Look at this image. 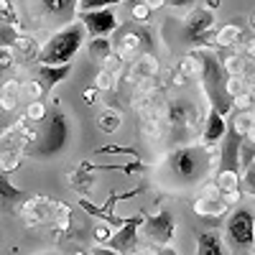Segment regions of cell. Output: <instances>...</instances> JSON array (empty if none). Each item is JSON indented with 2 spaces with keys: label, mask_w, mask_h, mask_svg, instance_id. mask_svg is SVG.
Returning <instances> with one entry per match:
<instances>
[{
  "label": "cell",
  "mask_w": 255,
  "mask_h": 255,
  "mask_svg": "<svg viewBox=\"0 0 255 255\" xmlns=\"http://www.w3.org/2000/svg\"><path fill=\"white\" fill-rule=\"evenodd\" d=\"M217 163H220L217 151H207L199 143H189V145L174 148V151L166 156L163 176L171 179L176 186L189 189V186L204 184L212 171H217Z\"/></svg>",
  "instance_id": "obj_1"
},
{
  "label": "cell",
  "mask_w": 255,
  "mask_h": 255,
  "mask_svg": "<svg viewBox=\"0 0 255 255\" xmlns=\"http://www.w3.org/2000/svg\"><path fill=\"white\" fill-rule=\"evenodd\" d=\"M87 33L79 20H72L69 26H61L59 31H54L44 46L38 49L36 64L38 67H64V64H72V59L82 51Z\"/></svg>",
  "instance_id": "obj_2"
},
{
  "label": "cell",
  "mask_w": 255,
  "mask_h": 255,
  "mask_svg": "<svg viewBox=\"0 0 255 255\" xmlns=\"http://www.w3.org/2000/svg\"><path fill=\"white\" fill-rule=\"evenodd\" d=\"M38 133L31 128V123L26 120V115H20L13 125H8L3 133H0V171L10 174L20 166L28 145L36 143Z\"/></svg>",
  "instance_id": "obj_3"
},
{
  "label": "cell",
  "mask_w": 255,
  "mask_h": 255,
  "mask_svg": "<svg viewBox=\"0 0 255 255\" xmlns=\"http://www.w3.org/2000/svg\"><path fill=\"white\" fill-rule=\"evenodd\" d=\"M197 128H199V108L191 100L174 97L171 102H166V138L176 148L189 145Z\"/></svg>",
  "instance_id": "obj_4"
},
{
  "label": "cell",
  "mask_w": 255,
  "mask_h": 255,
  "mask_svg": "<svg viewBox=\"0 0 255 255\" xmlns=\"http://www.w3.org/2000/svg\"><path fill=\"white\" fill-rule=\"evenodd\" d=\"M69 138H72L69 118L56 108L51 115H46L44 135L38 138V143H31L26 153L33 156V158H51V156H59L64 148L69 145Z\"/></svg>",
  "instance_id": "obj_5"
},
{
  "label": "cell",
  "mask_w": 255,
  "mask_h": 255,
  "mask_svg": "<svg viewBox=\"0 0 255 255\" xmlns=\"http://www.w3.org/2000/svg\"><path fill=\"white\" fill-rule=\"evenodd\" d=\"M138 230H143V240L151 248L171 245L176 235V220L168 209H158V212H151V215H143V225Z\"/></svg>",
  "instance_id": "obj_6"
},
{
  "label": "cell",
  "mask_w": 255,
  "mask_h": 255,
  "mask_svg": "<svg viewBox=\"0 0 255 255\" xmlns=\"http://www.w3.org/2000/svg\"><path fill=\"white\" fill-rule=\"evenodd\" d=\"M225 235L232 248H255V215L250 209H235L225 222Z\"/></svg>",
  "instance_id": "obj_7"
},
{
  "label": "cell",
  "mask_w": 255,
  "mask_h": 255,
  "mask_svg": "<svg viewBox=\"0 0 255 255\" xmlns=\"http://www.w3.org/2000/svg\"><path fill=\"white\" fill-rule=\"evenodd\" d=\"M28 8L33 18L46 23L69 26L72 20H77V0H28Z\"/></svg>",
  "instance_id": "obj_8"
},
{
  "label": "cell",
  "mask_w": 255,
  "mask_h": 255,
  "mask_svg": "<svg viewBox=\"0 0 255 255\" xmlns=\"http://www.w3.org/2000/svg\"><path fill=\"white\" fill-rule=\"evenodd\" d=\"M217 23V15L215 10H209L204 5H197V8H191L186 15H184V26H181V36L189 41L191 46H204V38L207 33L215 28Z\"/></svg>",
  "instance_id": "obj_9"
},
{
  "label": "cell",
  "mask_w": 255,
  "mask_h": 255,
  "mask_svg": "<svg viewBox=\"0 0 255 255\" xmlns=\"http://www.w3.org/2000/svg\"><path fill=\"white\" fill-rule=\"evenodd\" d=\"M77 20L84 26L87 41H92V38H110V33H115L118 26H120V20H118V15H115L113 8L82 13V15H77Z\"/></svg>",
  "instance_id": "obj_10"
},
{
  "label": "cell",
  "mask_w": 255,
  "mask_h": 255,
  "mask_svg": "<svg viewBox=\"0 0 255 255\" xmlns=\"http://www.w3.org/2000/svg\"><path fill=\"white\" fill-rule=\"evenodd\" d=\"M225 130H227V118L215 108V105L207 102V115H204V128H202V135H199V145H204L207 151H215L225 138Z\"/></svg>",
  "instance_id": "obj_11"
},
{
  "label": "cell",
  "mask_w": 255,
  "mask_h": 255,
  "mask_svg": "<svg viewBox=\"0 0 255 255\" xmlns=\"http://www.w3.org/2000/svg\"><path fill=\"white\" fill-rule=\"evenodd\" d=\"M51 209H54V199L49 197H26L23 204L18 207V215L26 222V227H41L51 220Z\"/></svg>",
  "instance_id": "obj_12"
},
{
  "label": "cell",
  "mask_w": 255,
  "mask_h": 255,
  "mask_svg": "<svg viewBox=\"0 0 255 255\" xmlns=\"http://www.w3.org/2000/svg\"><path fill=\"white\" fill-rule=\"evenodd\" d=\"M143 44H151V33L135 28V31L123 33L118 41H113V51L120 56V61H123V64H130V61L143 51Z\"/></svg>",
  "instance_id": "obj_13"
},
{
  "label": "cell",
  "mask_w": 255,
  "mask_h": 255,
  "mask_svg": "<svg viewBox=\"0 0 255 255\" xmlns=\"http://www.w3.org/2000/svg\"><path fill=\"white\" fill-rule=\"evenodd\" d=\"M138 125H140V133L148 140H161L166 138V102L153 105L151 110H145L138 115Z\"/></svg>",
  "instance_id": "obj_14"
},
{
  "label": "cell",
  "mask_w": 255,
  "mask_h": 255,
  "mask_svg": "<svg viewBox=\"0 0 255 255\" xmlns=\"http://www.w3.org/2000/svg\"><path fill=\"white\" fill-rule=\"evenodd\" d=\"M143 225V215H135V217H128V225L120 227L118 232H113L110 238V248L118 250V253H133L140 248V238H138V227Z\"/></svg>",
  "instance_id": "obj_15"
},
{
  "label": "cell",
  "mask_w": 255,
  "mask_h": 255,
  "mask_svg": "<svg viewBox=\"0 0 255 255\" xmlns=\"http://www.w3.org/2000/svg\"><path fill=\"white\" fill-rule=\"evenodd\" d=\"M161 72V64L151 51H140L133 61H130V69H128V82L133 79H156Z\"/></svg>",
  "instance_id": "obj_16"
},
{
  "label": "cell",
  "mask_w": 255,
  "mask_h": 255,
  "mask_svg": "<svg viewBox=\"0 0 255 255\" xmlns=\"http://www.w3.org/2000/svg\"><path fill=\"white\" fill-rule=\"evenodd\" d=\"M72 74V64H64V67H38V74L36 79L41 82V87H44V95L51 92L59 82H64Z\"/></svg>",
  "instance_id": "obj_17"
},
{
  "label": "cell",
  "mask_w": 255,
  "mask_h": 255,
  "mask_svg": "<svg viewBox=\"0 0 255 255\" xmlns=\"http://www.w3.org/2000/svg\"><path fill=\"white\" fill-rule=\"evenodd\" d=\"M20 82L18 77H8L3 84H0V110H8V113H13L15 108H18V102H20Z\"/></svg>",
  "instance_id": "obj_18"
},
{
  "label": "cell",
  "mask_w": 255,
  "mask_h": 255,
  "mask_svg": "<svg viewBox=\"0 0 255 255\" xmlns=\"http://www.w3.org/2000/svg\"><path fill=\"white\" fill-rule=\"evenodd\" d=\"M191 209H194L199 217H204V220H222L230 212V207L222 199H204V197H197L194 204H191Z\"/></svg>",
  "instance_id": "obj_19"
},
{
  "label": "cell",
  "mask_w": 255,
  "mask_h": 255,
  "mask_svg": "<svg viewBox=\"0 0 255 255\" xmlns=\"http://www.w3.org/2000/svg\"><path fill=\"white\" fill-rule=\"evenodd\" d=\"M10 49H13V54H18L23 61H36L41 44H38V41H36L33 36H28V33H15Z\"/></svg>",
  "instance_id": "obj_20"
},
{
  "label": "cell",
  "mask_w": 255,
  "mask_h": 255,
  "mask_svg": "<svg viewBox=\"0 0 255 255\" xmlns=\"http://www.w3.org/2000/svg\"><path fill=\"white\" fill-rule=\"evenodd\" d=\"M194 255H227V250H225V243L217 232H202L197 238Z\"/></svg>",
  "instance_id": "obj_21"
},
{
  "label": "cell",
  "mask_w": 255,
  "mask_h": 255,
  "mask_svg": "<svg viewBox=\"0 0 255 255\" xmlns=\"http://www.w3.org/2000/svg\"><path fill=\"white\" fill-rule=\"evenodd\" d=\"M95 125H97V130L113 135V133H118L120 128H123V113L120 110H113V108H105L102 113H97Z\"/></svg>",
  "instance_id": "obj_22"
},
{
  "label": "cell",
  "mask_w": 255,
  "mask_h": 255,
  "mask_svg": "<svg viewBox=\"0 0 255 255\" xmlns=\"http://www.w3.org/2000/svg\"><path fill=\"white\" fill-rule=\"evenodd\" d=\"M243 41V26L240 23H227L215 33V46L217 49H232Z\"/></svg>",
  "instance_id": "obj_23"
},
{
  "label": "cell",
  "mask_w": 255,
  "mask_h": 255,
  "mask_svg": "<svg viewBox=\"0 0 255 255\" xmlns=\"http://www.w3.org/2000/svg\"><path fill=\"white\" fill-rule=\"evenodd\" d=\"M51 227L59 232V235L64 238L67 235V230L72 227V207L64 204V202H54V209H51Z\"/></svg>",
  "instance_id": "obj_24"
},
{
  "label": "cell",
  "mask_w": 255,
  "mask_h": 255,
  "mask_svg": "<svg viewBox=\"0 0 255 255\" xmlns=\"http://www.w3.org/2000/svg\"><path fill=\"white\" fill-rule=\"evenodd\" d=\"M176 72L184 77V79H199L202 77V59L194 54V51H189L179 59V67Z\"/></svg>",
  "instance_id": "obj_25"
},
{
  "label": "cell",
  "mask_w": 255,
  "mask_h": 255,
  "mask_svg": "<svg viewBox=\"0 0 255 255\" xmlns=\"http://www.w3.org/2000/svg\"><path fill=\"white\" fill-rule=\"evenodd\" d=\"M67 184L77 191L79 197H84V194H87V191L92 189V176H90L87 171H82L79 166H74L72 171L67 174Z\"/></svg>",
  "instance_id": "obj_26"
},
{
  "label": "cell",
  "mask_w": 255,
  "mask_h": 255,
  "mask_svg": "<svg viewBox=\"0 0 255 255\" xmlns=\"http://www.w3.org/2000/svg\"><path fill=\"white\" fill-rule=\"evenodd\" d=\"M255 163V125L248 130V135L243 138V145H240V174L245 168H250Z\"/></svg>",
  "instance_id": "obj_27"
},
{
  "label": "cell",
  "mask_w": 255,
  "mask_h": 255,
  "mask_svg": "<svg viewBox=\"0 0 255 255\" xmlns=\"http://www.w3.org/2000/svg\"><path fill=\"white\" fill-rule=\"evenodd\" d=\"M87 54H90L92 61L102 64L105 56L113 54V38H92V41H87Z\"/></svg>",
  "instance_id": "obj_28"
},
{
  "label": "cell",
  "mask_w": 255,
  "mask_h": 255,
  "mask_svg": "<svg viewBox=\"0 0 255 255\" xmlns=\"http://www.w3.org/2000/svg\"><path fill=\"white\" fill-rule=\"evenodd\" d=\"M20 199H23V189L13 186L3 174H0V202H3L5 207H10V204H18Z\"/></svg>",
  "instance_id": "obj_29"
},
{
  "label": "cell",
  "mask_w": 255,
  "mask_h": 255,
  "mask_svg": "<svg viewBox=\"0 0 255 255\" xmlns=\"http://www.w3.org/2000/svg\"><path fill=\"white\" fill-rule=\"evenodd\" d=\"M215 186H217L220 191H232V189H240V174H238V171H222V168H217Z\"/></svg>",
  "instance_id": "obj_30"
},
{
  "label": "cell",
  "mask_w": 255,
  "mask_h": 255,
  "mask_svg": "<svg viewBox=\"0 0 255 255\" xmlns=\"http://www.w3.org/2000/svg\"><path fill=\"white\" fill-rule=\"evenodd\" d=\"M125 0H77V15L90 13V10H105L113 5H123Z\"/></svg>",
  "instance_id": "obj_31"
},
{
  "label": "cell",
  "mask_w": 255,
  "mask_h": 255,
  "mask_svg": "<svg viewBox=\"0 0 255 255\" xmlns=\"http://www.w3.org/2000/svg\"><path fill=\"white\" fill-rule=\"evenodd\" d=\"M20 95H23L28 102H41L44 100V87H41V82L36 77H28L23 84H20Z\"/></svg>",
  "instance_id": "obj_32"
},
{
  "label": "cell",
  "mask_w": 255,
  "mask_h": 255,
  "mask_svg": "<svg viewBox=\"0 0 255 255\" xmlns=\"http://www.w3.org/2000/svg\"><path fill=\"white\" fill-rule=\"evenodd\" d=\"M0 26H10V28H18V31H20L18 13H15V8H13L10 0H0Z\"/></svg>",
  "instance_id": "obj_33"
},
{
  "label": "cell",
  "mask_w": 255,
  "mask_h": 255,
  "mask_svg": "<svg viewBox=\"0 0 255 255\" xmlns=\"http://www.w3.org/2000/svg\"><path fill=\"white\" fill-rule=\"evenodd\" d=\"M118 79H120V77L100 69V72L95 74V90H97V92H113V90L118 87Z\"/></svg>",
  "instance_id": "obj_34"
},
{
  "label": "cell",
  "mask_w": 255,
  "mask_h": 255,
  "mask_svg": "<svg viewBox=\"0 0 255 255\" xmlns=\"http://www.w3.org/2000/svg\"><path fill=\"white\" fill-rule=\"evenodd\" d=\"M243 92H248L245 77H227V79H225V95H227L230 100L238 97V95H243Z\"/></svg>",
  "instance_id": "obj_35"
},
{
  "label": "cell",
  "mask_w": 255,
  "mask_h": 255,
  "mask_svg": "<svg viewBox=\"0 0 255 255\" xmlns=\"http://www.w3.org/2000/svg\"><path fill=\"white\" fill-rule=\"evenodd\" d=\"M15 69V54L13 49H5V46H0V79H8V74Z\"/></svg>",
  "instance_id": "obj_36"
},
{
  "label": "cell",
  "mask_w": 255,
  "mask_h": 255,
  "mask_svg": "<svg viewBox=\"0 0 255 255\" xmlns=\"http://www.w3.org/2000/svg\"><path fill=\"white\" fill-rule=\"evenodd\" d=\"M23 115H26L28 123H41V120L46 118V105H44V100H41V102H28V108H26Z\"/></svg>",
  "instance_id": "obj_37"
},
{
  "label": "cell",
  "mask_w": 255,
  "mask_h": 255,
  "mask_svg": "<svg viewBox=\"0 0 255 255\" xmlns=\"http://www.w3.org/2000/svg\"><path fill=\"white\" fill-rule=\"evenodd\" d=\"M95 153H120V156H133L135 161H140V153L135 151V148H128V145H102Z\"/></svg>",
  "instance_id": "obj_38"
},
{
  "label": "cell",
  "mask_w": 255,
  "mask_h": 255,
  "mask_svg": "<svg viewBox=\"0 0 255 255\" xmlns=\"http://www.w3.org/2000/svg\"><path fill=\"white\" fill-rule=\"evenodd\" d=\"M235 49H238L235 54H240L245 61L255 64V36H253V38H245V41H240V44H238Z\"/></svg>",
  "instance_id": "obj_39"
},
{
  "label": "cell",
  "mask_w": 255,
  "mask_h": 255,
  "mask_svg": "<svg viewBox=\"0 0 255 255\" xmlns=\"http://www.w3.org/2000/svg\"><path fill=\"white\" fill-rule=\"evenodd\" d=\"M92 238H95V245L110 243V238H113V227H110V225H105V222H97L95 230H92Z\"/></svg>",
  "instance_id": "obj_40"
},
{
  "label": "cell",
  "mask_w": 255,
  "mask_h": 255,
  "mask_svg": "<svg viewBox=\"0 0 255 255\" xmlns=\"http://www.w3.org/2000/svg\"><path fill=\"white\" fill-rule=\"evenodd\" d=\"M240 184H243V189H245V194L255 197V163L240 174ZM243 189H240V191H243Z\"/></svg>",
  "instance_id": "obj_41"
},
{
  "label": "cell",
  "mask_w": 255,
  "mask_h": 255,
  "mask_svg": "<svg viewBox=\"0 0 255 255\" xmlns=\"http://www.w3.org/2000/svg\"><path fill=\"white\" fill-rule=\"evenodd\" d=\"M230 102H232V108H235L238 113L253 110V95H250V92H243V95H238V97H232Z\"/></svg>",
  "instance_id": "obj_42"
},
{
  "label": "cell",
  "mask_w": 255,
  "mask_h": 255,
  "mask_svg": "<svg viewBox=\"0 0 255 255\" xmlns=\"http://www.w3.org/2000/svg\"><path fill=\"white\" fill-rule=\"evenodd\" d=\"M130 15H133V20H138V23H148L151 20V10H148L143 3H138V5H133V10H130Z\"/></svg>",
  "instance_id": "obj_43"
},
{
  "label": "cell",
  "mask_w": 255,
  "mask_h": 255,
  "mask_svg": "<svg viewBox=\"0 0 255 255\" xmlns=\"http://www.w3.org/2000/svg\"><path fill=\"white\" fill-rule=\"evenodd\" d=\"M220 199H222V202H225V204H227V207L232 209V204H238V202L243 199V191H240V189H232V191H222V194H220Z\"/></svg>",
  "instance_id": "obj_44"
},
{
  "label": "cell",
  "mask_w": 255,
  "mask_h": 255,
  "mask_svg": "<svg viewBox=\"0 0 255 255\" xmlns=\"http://www.w3.org/2000/svg\"><path fill=\"white\" fill-rule=\"evenodd\" d=\"M87 253H90V255H123V253L113 250L110 245H92V248H90Z\"/></svg>",
  "instance_id": "obj_45"
},
{
  "label": "cell",
  "mask_w": 255,
  "mask_h": 255,
  "mask_svg": "<svg viewBox=\"0 0 255 255\" xmlns=\"http://www.w3.org/2000/svg\"><path fill=\"white\" fill-rule=\"evenodd\" d=\"M148 248H151V245H148ZM153 255H179V250L174 245H156L153 248Z\"/></svg>",
  "instance_id": "obj_46"
},
{
  "label": "cell",
  "mask_w": 255,
  "mask_h": 255,
  "mask_svg": "<svg viewBox=\"0 0 255 255\" xmlns=\"http://www.w3.org/2000/svg\"><path fill=\"white\" fill-rule=\"evenodd\" d=\"M140 3L148 8V10H161L166 5V0H140Z\"/></svg>",
  "instance_id": "obj_47"
},
{
  "label": "cell",
  "mask_w": 255,
  "mask_h": 255,
  "mask_svg": "<svg viewBox=\"0 0 255 255\" xmlns=\"http://www.w3.org/2000/svg\"><path fill=\"white\" fill-rule=\"evenodd\" d=\"M82 100H84V105H95L97 90H95V87H92V90H84V92H82Z\"/></svg>",
  "instance_id": "obj_48"
},
{
  "label": "cell",
  "mask_w": 255,
  "mask_h": 255,
  "mask_svg": "<svg viewBox=\"0 0 255 255\" xmlns=\"http://www.w3.org/2000/svg\"><path fill=\"white\" fill-rule=\"evenodd\" d=\"M128 255H153V248H138V250H133V253H128Z\"/></svg>",
  "instance_id": "obj_49"
},
{
  "label": "cell",
  "mask_w": 255,
  "mask_h": 255,
  "mask_svg": "<svg viewBox=\"0 0 255 255\" xmlns=\"http://www.w3.org/2000/svg\"><path fill=\"white\" fill-rule=\"evenodd\" d=\"M204 8H209V10H215V8H220V0H207V5Z\"/></svg>",
  "instance_id": "obj_50"
},
{
  "label": "cell",
  "mask_w": 255,
  "mask_h": 255,
  "mask_svg": "<svg viewBox=\"0 0 255 255\" xmlns=\"http://www.w3.org/2000/svg\"><path fill=\"white\" fill-rule=\"evenodd\" d=\"M248 20H250V28H253V31H255V10H253V13H250V18H248Z\"/></svg>",
  "instance_id": "obj_51"
},
{
  "label": "cell",
  "mask_w": 255,
  "mask_h": 255,
  "mask_svg": "<svg viewBox=\"0 0 255 255\" xmlns=\"http://www.w3.org/2000/svg\"><path fill=\"white\" fill-rule=\"evenodd\" d=\"M72 255H90V253H84V250H79V253H72Z\"/></svg>",
  "instance_id": "obj_52"
},
{
  "label": "cell",
  "mask_w": 255,
  "mask_h": 255,
  "mask_svg": "<svg viewBox=\"0 0 255 255\" xmlns=\"http://www.w3.org/2000/svg\"><path fill=\"white\" fill-rule=\"evenodd\" d=\"M44 255H54V253H44Z\"/></svg>",
  "instance_id": "obj_53"
}]
</instances>
